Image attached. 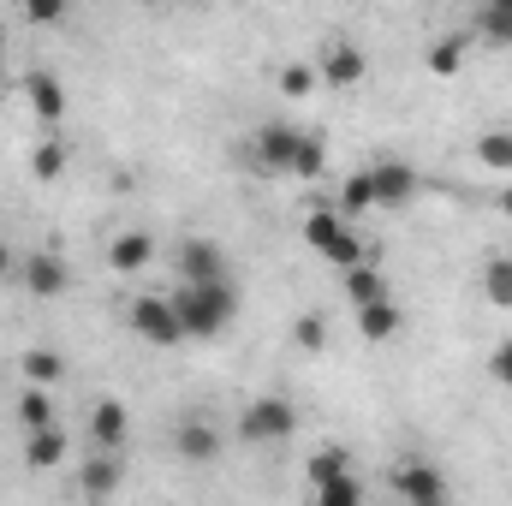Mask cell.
<instances>
[{"label": "cell", "instance_id": "1", "mask_svg": "<svg viewBox=\"0 0 512 506\" xmlns=\"http://www.w3.org/2000/svg\"><path fill=\"white\" fill-rule=\"evenodd\" d=\"M167 298H173V310H179L185 340H221L227 322H233V310H239V292H233V286H179V292H167Z\"/></svg>", "mask_w": 512, "mask_h": 506}, {"label": "cell", "instance_id": "2", "mask_svg": "<svg viewBox=\"0 0 512 506\" xmlns=\"http://www.w3.org/2000/svg\"><path fill=\"white\" fill-rule=\"evenodd\" d=\"M131 334L143 346H185V328H179V310L167 292H143L131 298Z\"/></svg>", "mask_w": 512, "mask_h": 506}, {"label": "cell", "instance_id": "3", "mask_svg": "<svg viewBox=\"0 0 512 506\" xmlns=\"http://www.w3.org/2000/svg\"><path fill=\"white\" fill-rule=\"evenodd\" d=\"M298 429V405L280 393H262L239 411V441H286Z\"/></svg>", "mask_w": 512, "mask_h": 506}, {"label": "cell", "instance_id": "4", "mask_svg": "<svg viewBox=\"0 0 512 506\" xmlns=\"http://www.w3.org/2000/svg\"><path fill=\"white\" fill-rule=\"evenodd\" d=\"M179 286H227V251L215 239H185L179 245Z\"/></svg>", "mask_w": 512, "mask_h": 506}, {"label": "cell", "instance_id": "5", "mask_svg": "<svg viewBox=\"0 0 512 506\" xmlns=\"http://www.w3.org/2000/svg\"><path fill=\"white\" fill-rule=\"evenodd\" d=\"M393 489H399V501L405 506H453V489H447V477L435 471V465H399L393 471Z\"/></svg>", "mask_w": 512, "mask_h": 506}, {"label": "cell", "instance_id": "6", "mask_svg": "<svg viewBox=\"0 0 512 506\" xmlns=\"http://www.w3.org/2000/svg\"><path fill=\"white\" fill-rule=\"evenodd\" d=\"M18 286L30 298H60L72 286V268H66V256H54V251H30L18 262Z\"/></svg>", "mask_w": 512, "mask_h": 506}, {"label": "cell", "instance_id": "7", "mask_svg": "<svg viewBox=\"0 0 512 506\" xmlns=\"http://www.w3.org/2000/svg\"><path fill=\"white\" fill-rule=\"evenodd\" d=\"M298 143H304V131H292V126H256L251 161L262 167V173H292V161H298Z\"/></svg>", "mask_w": 512, "mask_h": 506}, {"label": "cell", "instance_id": "8", "mask_svg": "<svg viewBox=\"0 0 512 506\" xmlns=\"http://www.w3.org/2000/svg\"><path fill=\"white\" fill-rule=\"evenodd\" d=\"M126 435H131L126 399H96V411H90V441H96V453H120Z\"/></svg>", "mask_w": 512, "mask_h": 506}, {"label": "cell", "instance_id": "9", "mask_svg": "<svg viewBox=\"0 0 512 506\" xmlns=\"http://www.w3.org/2000/svg\"><path fill=\"white\" fill-rule=\"evenodd\" d=\"M370 191H376V209H399V203H411V197H417V167H405V161H382V167H370Z\"/></svg>", "mask_w": 512, "mask_h": 506}, {"label": "cell", "instance_id": "10", "mask_svg": "<svg viewBox=\"0 0 512 506\" xmlns=\"http://www.w3.org/2000/svg\"><path fill=\"white\" fill-rule=\"evenodd\" d=\"M24 96H30V108H36L48 126L66 120V84H60L54 72H24Z\"/></svg>", "mask_w": 512, "mask_h": 506}, {"label": "cell", "instance_id": "11", "mask_svg": "<svg viewBox=\"0 0 512 506\" xmlns=\"http://www.w3.org/2000/svg\"><path fill=\"white\" fill-rule=\"evenodd\" d=\"M322 78H328L334 90H352V84L364 78V48H352V42H328V48H322Z\"/></svg>", "mask_w": 512, "mask_h": 506}, {"label": "cell", "instance_id": "12", "mask_svg": "<svg viewBox=\"0 0 512 506\" xmlns=\"http://www.w3.org/2000/svg\"><path fill=\"white\" fill-rule=\"evenodd\" d=\"M399 328H405V310L382 298V304H370V310H358V334L370 340V346H387V340H399Z\"/></svg>", "mask_w": 512, "mask_h": 506}, {"label": "cell", "instance_id": "13", "mask_svg": "<svg viewBox=\"0 0 512 506\" xmlns=\"http://www.w3.org/2000/svg\"><path fill=\"white\" fill-rule=\"evenodd\" d=\"M24 465H30V471H54V465H66V429L54 423V429L24 435Z\"/></svg>", "mask_w": 512, "mask_h": 506}, {"label": "cell", "instance_id": "14", "mask_svg": "<svg viewBox=\"0 0 512 506\" xmlns=\"http://www.w3.org/2000/svg\"><path fill=\"white\" fill-rule=\"evenodd\" d=\"M149 256H155V239L149 233H120L108 245V268L114 274H137V268H149Z\"/></svg>", "mask_w": 512, "mask_h": 506}, {"label": "cell", "instance_id": "15", "mask_svg": "<svg viewBox=\"0 0 512 506\" xmlns=\"http://www.w3.org/2000/svg\"><path fill=\"white\" fill-rule=\"evenodd\" d=\"M120 477H126L120 453H96V459L84 465V495H90V501H108V495L120 489Z\"/></svg>", "mask_w": 512, "mask_h": 506}, {"label": "cell", "instance_id": "16", "mask_svg": "<svg viewBox=\"0 0 512 506\" xmlns=\"http://www.w3.org/2000/svg\"><path fill=\"white\" fill-rule=\"evenodd\" d=\"M18 381H30V387H54V381H66V358L60 352H24L18 358Z\"/></svg>", "mask_w": 512, "mask_h": 506}, {"label": "cell", "instance_id": "17", "mask_svg": "<svg viewBox=\"0 0 512 506\" xmlns=\"http://www.w3.org/2000/svg\"><path fill=\"white\" fill-rule=\"evenodd\" d=\"M346 298H352L358 310H370V304H382V298H387V280H382V268H370V262H358V268H346Z\"/></svg>", "mask_w": 512, "mask_h": 506}, {"label": "cell", "instance_id": "18", "mask_svg": "<svg viewBox=\"0 0 512 506\" xmlns=\"http://www.w3.org/2000/svg\"><path fill=\"white\" fill-rule=\"evenodd\" d=\"M12 417H18V429H24V435H36V429H54V399H48L42 387H24Z\"/></svg>", "mask_w": 512, "mask_h": 506}, {"label": "cell", "instance_id": "19", "mask_svg": "<svg viewBox=\"0 0 512 506\" xmlns=\"http://www.w3.org/2000/svg\"><path fill=\"white\" fill-rule=\"evenodd\" d=\"M173 441H179V453H185V459H197V465H209V459L221 453V435H215L209 423H197V417H191V423H179V435H173Z\"/></svg>", "mask_w": 512, "mask_h": 506}, {"label": "cell", "instance_id": "20", "mask_svg": "<svg viewBox=\"0 0 512 506\" xmlns=\"http://www.w3.org/2000/svg\"><path fill=\"white\" fill-rule=\"evenodd\" d=\"M340 477H352V459H346L340 447H322V453L304 465V483H310V495H316V489H328V483H340Z\"/></svg>", "mask_w": 512, "mask_h": 506}, {"label": "cell", "instance_id": "21", "mask_svg": "<svg viewBox=\"0 0 512 506\" xmlns=\"http://www.w3.org/2000/svg\"><path fill=\"white\" fill-rule=\"evenodd\" d=\"M346 227H352L346 215H334V209H310V215H304V245L322 256L334 239H340V233H346Z\"/></svg>", "mask_w": 512, "mask_h": 506}, {"label": "cell", "instance_id": "22", "mask_svg": "<svg viewBox=\"0 0 512 506\" xmlns=\"http://www.w3.org/2000/svg\"><path fill=\"white\" fill-rule=\"evenodd\" d=\"M477 36L495 42V48H512V0H489V6H477Z\"/></svg>", "mask_w": 512, "mask_h": 506}, {"label": "cell", "instance_id": "23", "mask_svg": "<svg viewBox=\"0 0 512 506\" xmlns=\"http://www.w3.org/2000/svg\"><path fill=\"white\" fill-rule=\"evenodd\" d=\"M66 161H72L66 137H42V143H36V155H30V173H36V179H60V173H66Z\"/></svg>", "mask_w": 512, "mask_h": 506}, {"label": "cell", "instance_id": "24", "mask_svg": "<svg viewBox=\"0 0 512 506\" xmlns=\"http://www.w3.org/2000/svg\"><path fill=\"white\" fill-rule=\"evenodd\" d=\"M483 292H489V304L512 310V256H489V268H483Z\"/></svg>", "mask_w": 512, "mask_h": 506}, {"label": "cell", "instance_id": "25", "mask_svg": "<svg viewBox=\"0 0 512 506\" xmlns=\"http://www.w3.org/2000/svg\"><path fill=\"white\" fill-rule=\"evenodd\" d=\"M465 66V36H441L435 48H429V72H441V78H453Z\"/></svg>", "mask_w": 512, "mask_h": 506}, {"label": "cell", "instance_id": "26", "mask_svg": "<svg viewBox=\"0 0 512 506\" xmlns=\"http://www.w3.org/2000/svg\"><path fill=\"white\" fill-rule=\"evenodd\" d=\"M316 84H322V72H316V66H304V60L280 66V96H310Z\"/></svg>", "mask_w": 512, "mask_h": 506}, {"label": "cell", "instance_id": "27", "mask_svg": "<svg viewBox=\"0 0 512 506\" xmlns=\"http://www.w3.org/2000/svg\"><path fill=\"white\" fill-rule=\"evenodd\" d=\"M340 209H346V215H364V209H376V191H370V173H352V179L340 185Z\"/></svg>", "mask_w": 512, "mask_h": 506}, {"label": "cell", "instance_id": "28", "mask_svg": "<svg viewBox=\"0 0 512 506\" xmlns=\"http://www.w3.org/2000/svg\"><path fill=\"white\" fill-rule=\"evenodd\" d=\"M477 161H483V167H501V173H507V167H512V131H489V137L477 143Z\"/></svg>", "mask_w": 512, "mask_h": 506}, {"label": "cell", "instance_id": "29", "mask_svg": "<svg viewBox=\"0 0 512 506\" xmlns=\"http://www.w3.org/2000/svg\"><path fill=\"white\" fill-rule=\"evenodd\" d=\"M316 506H364V483L358 477H340V483L316 489Z\"/></svg>", "mask_w": 512, "mask_h": 506}, {"label": "cell", "instance_id": "30", "mask_svg": "<svg viewBox=\"0 0 512 506\" xmlns=\"http://www.w3.org/2000/svg\"><path fill=\"white\" fill-rule=\"evenodd\" d=\"M322 167H328V149H322V137H304V143H298V161H292V173H298V179H316Z\"/></svg>", "mask_w": 512, "mask_h": 506}, {"label": "cell", "instance_id": "31", "mask_svg": "<svg viewBox=\"0 0 512 506\" xmlns=\"http://www.w3.org/2000/svg\"><path fill=\"white\" fill-rule=\"evenodd\" d=\"M292 340H298V346H310V352H322V340H328L322 316H298V322H292Z\"/></svg>", "mask_w": 512, "mask_h": 506}, {"label": "cell", "instance_id": "32", "mask_svg": "<svg viewBox=\"0 0 512 506\" xmlns=\"http://www.w3.org/2000/svg\"><path fill=\"white\" fill-rule=\"evenodd\" d=\"M489 376L501 381V387H512V340H501V346L489 352Z\"/></svg>", "mask_w": 512, "mask_h": 506}, {"label": "cell", "instance_id": "33", "mask_svg": "<svg viewBox=\"0 0 512 506\" xmlns=\"http://www.w3.org/2000/svg\"><path fill=\"white\" fill-rule=\"evenodd\" d=\"M24 18H30V24H60V18H66V6H60V0H30V6H24Z\"/></svg>", "mask_w": 512, "mask_h": 506}, {"label": "cell", "instance_id": "34", "mask_svg": "<svg viewBox=\"0 0 512 506\" xmlns=\"http://www.w3.org/2000/svg\"><path fill=\"white\" fill-rule=\"evenodd\" d=\"M0 274H18V256L6 251V245H0Z\"/></svg>", "mask_w": 512, "mask_h": 506}, {"label": "cell", "instance_id": "35", "mask_svg": "<svg viewBox=\"0 0 512 506\" xmlns=\"http://www.w3.org/2000/svg\"><path fill=\"white\" fill-rule=\"evenodd\" d=\"M501 209H507V215H512V185H507V191H501Z\"/></svg>", "mask_w": 512, "mask_h": 506}]
</instances>
